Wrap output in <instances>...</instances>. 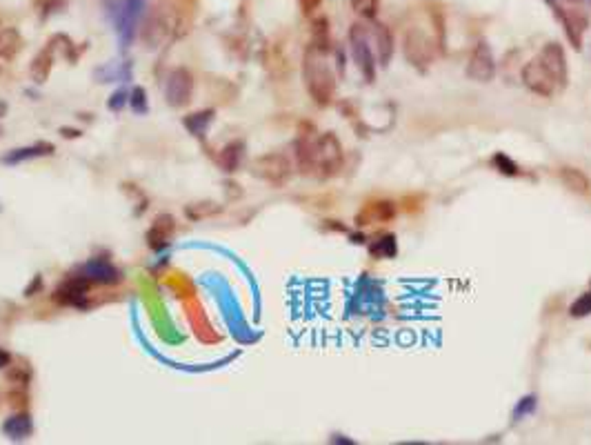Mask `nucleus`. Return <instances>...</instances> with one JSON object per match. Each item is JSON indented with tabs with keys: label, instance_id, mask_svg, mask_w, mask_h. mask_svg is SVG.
I'll return each instance as SVG.
<instances>
[{
	"label": "nucleus",
	"instance_id": "nucleus-13",
	"mask_svg": "<svg viewBox=\"0 0 591 445\" xmlns=\"http://www.w3.org/2000/svg\"><path fill=\"white\" fill-rule=\"evenodd\" d=\"M18 50H20V36L16 31L7 29V31L0 34V56L9 58V56H14Z\"/></svg>",
	"mask_w": 591,
	"mask_h": 445
},
{
	"label": "nucleus",
	"instance_id": "nucleus-5",
	"mask_svg": "<svg viewBox=\"0 0 591 445\" xmlns=\"http://www.w3.org/2000/svg\"><path fill=\"white\" fill-rule=\"evenodd\" d=\"M553 11L558 14L569 41L576 47H581L583 36L589 27V16L583 0H553Z\"/></svg>",
	"mask_w": 591,
	"mask_h": 445
},
{
	"label": "nucleus",
	"instance_id": "nucleus-10",
	"mask_svg": "<svg viewBox=\"0 0 591 445\" xmlns=\"http://www.w3.org/2000/svg\"><path fill=\"white\" fill-rule=\"evenodd\" d=\"M373 41H376V54H378V63L387 65L394 54V34L389 31L387 25L382 22H376L373 25Z\"/></svg>",
	"mask_w": 591,
	"mask_h": 445
},
{
	"label": "nucleus",
	"instance_id": "nucleus-1",
	"mask_svg": "<svg viewBox=\"0 0 591 445\" xmlns=\"http://www.w3.org/2000/svg\"><path fill=\"white\" fill-rule=\"evenodd\" d=\"M523 80L534 94L553 96L567 80V56L558 43H547L540 56L523 67Z\"/></svg>",
	"mask_w": 591,
	"mask_h": 445
},
{
	"label": "nucleus",
	"instance_id": "nucleus-3",
	"mask_svg": "<svg viewBox=\"0 0 591 445\" xmlns=\"http://www.w3.org/2000/svg\"><path fill=\"white\" fill-rule=\"evenodd\" d=\"M431 18V29L427 31L422 25H412L405 31V41H403V50H405V58L416 67H427L433 63L438 50L444 43V22L442 16L436 14V11H429Z\"/></svg>",
	"mask_w": 591,
	"mask_h": 445
},
{
	"label": "nucleus",
	"instance_id": "nucleus-6",
	"mask_svg": "<svg viewBox=\"0 0 591 445\" xmlns=\"http://www.w3.org/2000/svg\"><path fill=\"white\" fill-rule=\"evenodd\" d=\"M251 172L256 178L264 180V183H269V185H285L289 176H292V161L278 152L264 154L253 161Z\"/></svg>",
	"mask_w": 591,
	"mask_h": 445
},
{
	"label": "nucleus",
	"instance_id": "nucleus-12",
	"mask_svg": "<svg viewBox=\"0 0 591 445\" xmlns=\"http://www.w3.org/2000/svg\"><path fill=\"white\" fill-rule=\"evenodd\" d=\"M391 216H394L391 203L380 200V203H371V205L358 216V223H360V221H371V223H376V221H389Z\"/></svg>",
	"mask_w": 591,
	"mask_h": 445
},
{
	"label": "nucleus",
	"instance_id": "nucleus-9",
	"mask_svg": "<svg viewBox=\"0 0 591 445\" xmlns=\"http://www.w3.org/2000/svg\"><path fill=\"white\" fill-rule=\"evenodd\" d=\"M352 47H354V56L358 60V67L363 65L367 78H371L373 56H371V50H369V45H367V31L360 25H354V29H352Z\"/></svg>",
	"mask_w": 591,
	"mask_h": 445
},
{
	"label": "nucleus",
	"instance_id": "nucleus-11",
	"mask_svg": "<svg viewBox=\"0 0 591 445\" xmlns=\"http://www.w3.org/2000/svg\"><path fill=\"white\" fill-rule=\"evenodd\" d=\"M560 180H562L564 187H569L571 191H576V194H589V189H591L589 176L583 170H578V167H562Z\"/></svg>",
	"mask_w": 591,
	"mask_h": 445
},
{
	"label": "nucleus",
	"instance_id": "nucleus-16",
	"mask_svg": "<svg viewBox=\"0 0 591 445\" xmlns=\"http://www.w3.org/2000/svg\"><path fill=\"white\" fill-rule=\"evenodd\" d=\"M298 3H300V9H303L305 14H311L313 9H318V7H320L322 0H298Z\"/></svg>",
	"mask_w": 591,
	"mask_h": 445
},
{
	"label": "nucleus",
	"instance_id": "nucleus-15",
	"mask_svg": "<svg viewBox=\"0 0 591 445\" xmlns=\"http://www.w3.org/2000/svg\"><path fill=\"white\" fill-rule=\"evenodd\" d=\"M587 312H591V296H585V298H581L578 300V303L571 307V314H576V316H581V314H587Z\"/></svg>",
	"mask_w": 591,
	"mask_h": 445
},
{
	"label": "nucleus",
	"instance_id": "nucleus-8",
	"mask_svg": "<svg viewBox=\"0 0 591 445\" xmlns=\"http://www.w3.org/2000/svg\"><path fill=\"white\" fill-rule=\"evenodd\" d=\"M189 96H191V76L187 74L185 69H178L169 78V85H167V99L172 105L176 107H183L189 103Z\"/></svg>",
	"mask_w": 591,
	"mask_h": 445
},
{
	"label": "nucleus",
	"instance_id": "nucleus-2",
	"mask_svg": "<svg viewBox=\"0 0 591 445\" xmlns=\"http://www.w3.org/2000/svg\"><path fill=\"white\" fill-rule=\"evenodd\" d=\"M343 145L331 131L298 143V165L305 174H313L318 178L336 176L343 170Z\"/></svg>",
	"mask_w": 591,
	"mask_h": 445
},
{
	"label": "nucleus",
	"instance_id": "nucleus-4",
	"mask_svg": "<svg viewBox=\"0 0 591 445\" xmlns=\"http://www.w3.org/2000/svg\"><path fill=\"white\" fill-rule=\"evenodd\" d=\"M303 74H305V87L311 94V99L318 105H327L334 99L336 76L327 63V50L324 47L311 43V47L305 52Z\"/></svg>",
	"mask_w": 591,
	"mask_h": 445
},
{
	"label": "nucleus",
	"instance_id": "nucleus-7",
	"mask_svg": "<svg viewBox=\"0 0 591 445\" xmlns=\"http://www.w3.org/2000/svg\"><path fill=\"white\" fill-rule=\"evenodd\" d=\"M467 74L469 78H474L478 82H487L493 78V74H496V63H493V56L485 43L476 45V50L469 56Z\"/></svg>",
	"mask_w": 591,
	"mask_h": 445
},
{
	"label": "nucleus",
	"instance_id": "nucleus-14",
	"mask_svg": "<svg viewBox=\"0 0 591 445\" xmlns=\"http://www.w3.org/2000/svg\"><path fill=\"white\" fill-rule=\"evenodd\" d=\"M352 7L356 14H360L363 18H373L378 14L380 0H352Z\"/></svg>",
	"mask_w": 591,
	"mask_h": 445
}]
</instances>
